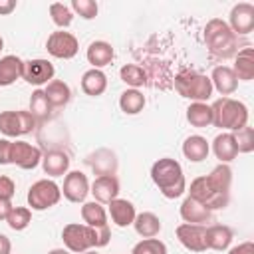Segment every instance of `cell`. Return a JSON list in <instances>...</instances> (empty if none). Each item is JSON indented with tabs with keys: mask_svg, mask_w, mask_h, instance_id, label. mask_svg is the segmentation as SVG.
Masks as SVG:
<instances>
[{
	"mask_svg": "<svg viewBox=\"0 0 254 254\" xmlns=\"http://www.w3.org/2000/svg\"><path fill=\"white\" fill-rule=\"evenodd\" d=\"M232 185V169L224 163L216 165L208 175L196 177L189 187V196L204 204L208 210H220L228 206Z\"/></svg>",
	"mask_w": 254,
	"mask_h": 254,
	"instance_id": "1",
	"label": "cell"
},
{
	"mask_svg": "<svg viewBox=\"0 0 254 254\" xmlns=\"http://www.w3.org/2000/svg\"><path fill=\"white\" fill-rule=\"evenodd\" d=\"M109 238H111L109 226H105V228H91L87 224L69 222L62 230V240L65 244V250L75 252V254L103 248V246L109 244Z\"/></svg>",
	"mask_w": 254,
	"mask_h": 254,
	"instance_id": "2",
	"label": "cell"
},
{
	"mask_svg": "<svg viewBox=\"0 0 254 254\" xmlns=\"http://www.w3.org/2000/svg\"><path fill=\"white\" fill-rule=\"evenodd\" d=\"M151 179L165 198H179L187 190L183 167L179 161H175L171 157H163V159L153 163Z\"/></svg>",
	"mask_w": 254,
	"mask_h": 254,
	"instance_id": "3",
	"label": "cell"
},
{
	"mask_svg": "<svg viewBox=\"0 0 254 254\" xmlns=\"http://www.w3.org/2000/svg\"><path fill=\"white\" fill-rule=\"evenodd\" d=\"M204 44L212 58L228 60L238 52V36L220 18H212L204 26Z\"/></svg>",
	"mask_w": 254,
	"mask_h": 254,
	"instance_id": "4",
	"label": "cell"
},
{
	"mask_svg": "<svg viewBox=\"0 0 254 254\" xmlns=\"http://www.w3.org/2000/svg\"><path fill=\"white\" fill-rule=\"evenodd\" d=\"M212 125L218 129H224L228 133H234L248 125V107L232 97H220L212 105Z\"/></svg>",
	"mask_w": 254,
	"mask_h": 254,
	"instance_id": "5",
	"label": "cell"
},
{
	"mask_svg": "<svg viewBox=\"0 0 254 254\" xmlns=\"http://www.w3.org/2000/svg\"><path fill=\"white\" fill-rule=\"evenodd\" d=\"M42 151L32 143L0 139V165H16L24 171H30L42 163Z\"/></svg>",
	"mask_w": 254,
	"mask_h": 254,
	"instance_id": "6",
	"label": "cell"
},
{
	"mask_svg": "<svg viewBox=\"0 0 254 254\" xmlns=\"http://www.w3.org/2000/svg\"><path fill=\"white\" fill-rule=\"evenodd\" d=\"M175 89L181 97L190 101H208L212 97V83L210 77L194 71V69H183L175 75Z\"/></svg>",
	"mask_w": 254,
	"mask_h": 254,
	"instance_id": "7",
	"label": "cell"
},
{
	"mask_svg": "<svg viewBox=\"0 0 254 254\" xmlns=\"http://www.w3.org/2000/svg\"><path fill=\"white\" fill-rule=\"evenodd\" d=\"M28 206L30 210H48L56 206L62 198V189L52 179H40L28 189Z\"/></svg>",
	"mask_w": 254,
	"mask_h": 254,
	"instance_id": "8",
	"label": "cell"
},
{
	"mask_svg": "<svg viewBox=\"0 0 254 254\" xmlns=\"http://www.w3.org/2000/svg\"><path fill=\"white\" fill-rule=\"evenodd\" d=\"M36 119L30 111H2L0 113V133H4L6 137H22L28 135L36 129Z\"/></svg>",
	"mask_w": 254,
	"mask_h": 254,
	"instance_id": "9",
	"label": "cell"
},
{
	"mask_svg": "<svg viewBox=\"0 0 254 254\" xmlns=\"http://www.w3.org/2000/svg\"><path fill=\"white\" fill-rule=\"evenodd\" d=\"M46 50H48L50 56H54L58 60H71L79 52V42H77V38L73 34L58 30V32H52L48 36Z\"/></svg>",
	"mask_w": 254,
	"mask_h": 254,
	"instance_id": "10",
	"label": "cell"
},
{
	"mask_svg": "<svg viewBox=\"0 0 254 254\" xmlns=\"http://www.w3.org/2000/svg\"><path fill=\"white\" fill-rule=\"evenodd\" d=\"M56 75V67L52 62L44 60V58H36V60H28L22 65V79L28 81L30 85H48Z\"/></svg>",
	"mask_w": 254,
	"mask_h": 254,
	"instance_id": "11",
	"label": "cell"
},
{
	"mask_svg": "<svg viewBox=\"0 0 254 254\" xmlns=\"http://www.w3.org/2000/svg\"><path fill=\"white\" fill-rule=\"evenodd\" d=\"M228 28L240 38V36H248L254 30V4L250 2H238L232 6L230 14H228Z\"/></svg>",
	"mask_w": 254,
	"mask_h": 254,
	"instance_id": "12",
	"label": "cell"
},
{
	"mask_svg": "<svg viewBox=\"0 0 254 254\" xmlns=\"http://www.w3.org/2000/svg\"><path fill=\"white\" fill-rule=\"evenodd\" d=\"M175 234L187 250H190V252H204L206 250V226L183 222L177 226Z\"/></svg>",
	"mask_w": 254,
	"mask_h": 254,
	"instance_id": "13",
	"label": "cell"
},
{
	"mask_svg": "<svg viewBox=\"0 0 254 254\" xmlns=\"http://www.w3.org/2000/svg\"><path fill=\"white\" fill-rule=\"evenodd\" d=\"M62 194L69 202H85V198L89 194V181H87V177L81 171H67V175L64 177Z\"/></svg>",
	"mask_w": 254,
	"mask_h": 254,
	"instance_id": "14",
	"label": "cell"
},
{
	"mask_svg": "<svg viewBox=\"0 0 254 254\" xmlns=\"http://www.w3.org/2000/svg\"><path fill=\"white\" fill-rule=\"evenodd\" d=\"M119 179L115 175H99L91 187H89V192L93 194L95 202L99 204H109L111 200H115L119 196Z\"/></svg>",
	"mask_w": 254,
	"mask_h": 254,
	"instance_id": "15",
	"label": "cell"
},
{
	"mask_svg": "<svg viewBox=\"0 0 254 254\" xmlns=\"http://www.w3.org/2000/svg\"><path fill=\"white\" fill-rule=\"evenodd\" d=\"M179 212H181V218H183L185 222H189V224L208 226V224L214 220L212 210H208L204 204H200L198 200H194V198H190V196H187V198L181 202Z\"/></svg>",
	"mask_w": 254,
	"mask_h": 254,
	"instance_id": "16",
	"label": "cell"
},
{
	"mask_svg": "<svg viewBox=\"0 0 254 254\" xmlns=\"http://www.w3.org/2000/svg\"><path fill=\"white\" fill-rule=\"evenodd\" d=\"M107 206H109L111 222H113L115 226H119V228H127V226L133 224L137 212H135V206H133L131 200H127V198H119V196H117V198L111 200Z\"/></svg>",
	"mask_w": 254,
	"mask_h": 254,
	"instance_id": "17",
	"label": "cell"
},
{
	"mask_svg": "<svg viewBox=\"0 0 254 254\" xmlns=\"http://www.w3.org/2000/svg\"><path fill=\"white\" fill-rule=\"evenodd\" d=\"M208 77H210L212 89H216L224 97L230 95V93H234L236 87H238V79H236L232 67H228V65H216Z\"/></svg>",
	"mask_w": 254,
	"mask_h": 254,
	"instance_id": "18",
	"label": "cell"
},
{
	"mask_svg": "<svg viewBox=\"0 0 254 254\" xmlns=\"http://www.w3.org/2000/svg\"><path fill=\"white\" fill-rule=\"evenodd\" d=\"M85 58L87 62L91 64V67L95 69H101L105 65H109L115 58V50L111 48L109 42H103V40H95L87 46V52H85Z\"/></svg>",
	"mask_w": 254,
	"mask_h": 254,
	"instance_id": "19",
	"label": "cell"
},
{
	"mask_svg": "<svg viewBox=\"0 0 254 254\" xmlns=\"http://www.w3.org/2000/svg\"><path fill=\"white\" fill-rule=\"evenodd\" d=\"M42 169L48 177H64L69 171V155L60 149L48 151L42 157Z\"/></svg>",
	"mask_w": 254,
	"mask_h": 254,
	"instance_id": "20",
	"label": "cell"
},
{
	"mask_svg": "<svg viewBox=\"0 0 254 254\" xmlns=\"http://www.w3.org/2000/svg\"><path fill=\"white\" fill-rule=\"evenodd\" d=\"M232 228L226 224H208L206 226V250H228L232 242Z\"/></svg>",
	"mask_w": 254,
	"mask_h": 254,
	"instance_id": "21",
	"label": "cell"
},
{
	"mask_svg": "<svg viewBox=\"0 0 254 254\" xmlns=\"http://www.w3.org/2000/svg\"><path fill=\"white\" fill-rule=\"evenodd\" d=\"M234 75L238 81H250L254 77V50L252 48H240L234 54Z\"/></svg>",
	"mask_w": 254,
	"mask_h": 254,
	"instance_id": "22",
	"label": "cell"
},
{
	"mask_svg": "<svg viewBox=\"0 0 254 254\" xmlns=\"http://www.w3.org/2000/svg\"><path fill=\"white\" fill-rule=\"evenodd\" d=\"M212 153H214V157H216L220 163H224V165L232 163V161L238 157V151H236L232 133H228V131L218 133V135L212 139Z\"/></svg>",
	"mask_w": 254,
	"mask_h": 254,
	"instance_id": "23",
	"label": "cell"
},
{
	"mask_svg": "<svg viewBox=\"0 0 254 254\" xmlns=\"http://www.w3.org/2000/svg\"><path fill=\"white\" fill-rule=\"evenodd\" d=\"M22 65L24 60H20L14 54L0 58V87H8L14 81H18L22 77Z\"/></svg>",
	"mask_w": 254,
	"mask_h": 254,
	"instance_id": "24",
	"label": "cell"
},
{
	"mask_svg": "<svg viewBox=\"0 0 254 254\" xmlns=\"http://www.w3.org/2000/svg\"><path fill=\"white\" fill-rule=\"evenodd\" d=\"M107 89V75L101 71V69H87L83 75H81V91L85 95H91V97H99L103 95Z\"/></svg>",
	"mask_w": 254,
	"mask_h": 254,
	"instance_id": "25",
	"label": "cell"
},
{
	"mask_svg": "<svg viewBox=\"0 0 254 254\" xmlns=\"http://www.w3.org/2000/svg\"><path fill=\"white\" fill-rule=\"evenodd\" d=\"M87 165L97 173V175H115L117 171V157L109 149H99L93 155L87 157Z\"/></svg>",
	"mask_w": 254,
	"mask_h": 254,
	"instance_id": "26",
	"label": "cell"
},
{
	"mask_svg": "<svg viewBox=\"0 0 254 254\" xmlns=\"http://www.w3.org/2000/svg\"><path fill=\"white\" fill-rule=\"evenodd\" d=\"M208 153H210V145L202 135H190L183 143V155L192 163L204 161L208 157Z\"/></svg>",
	"mask_w": 254,
	"mask_h": 254,
	"instance_id": "27",
	"label": "cell"
},
{
	"mask_svg": "<svg viewBox=\"0 0 254 254\" xmlns=\"http://www.w3.org/2000/svg\"><path fill=\"white\" fill-rule=\"evenodd\" d=\"M161 218L155 214V212H139L133 220V228L139 236L143 238H155L159 232H161Z\"/></svg>",
	"mask_w": 254,
	"mask_h": 254,
	"instance_id": "28",
	"label": "cell"
},
{
	"mask_svg": "<svg viewBox=\"0 0 254 254\" xmlns=\"http://www.w3.org/2000/svg\"><path fill=\"white\" fill-rule=\"evenodd\" d=\"M81 218H83V224H87L91 228H105V226H109L107 210L103 208V204H99L95 200H89V202L81 204Z\"/></svg>",
	"mask_w": 254,
	"mask_h": 254,
	"instance_id": "29",
	"label": "cell"
},
{
	"mask_svg": "<svg viewBox=\"0 0 254 254\" xmlns=\"http://www.w3.org/2000/svg\"><path fill=\"white\" fill-rule=\"evenodd\" d=\"M44 93H46V97H48V101H50V105H52L54 109H56V107H65V105L69 103V99H71V89H69V85H67L65 81H62V79H52V81L46 85Z\"/></svg>",
	"mask_w": 254,
	"mask_h": 254,
	"instance_id": "30",
	"label": "cell"
},
{
	"mask_svg": "<svg viewBox=\"0 0 254 254\" xmlns=\"http://www.w3.org/2000/svg\"><path fill=\"white\" fill-rule=\"evenodd\" d=\"M187 121L192 127H198V129L212 125V109H210V105H206L204 101H192L187 107Z\"/></svg>",
	"mask_w": 254,
	"mask_h": 254,
	"instance_id": "31",
	"label": "cell"
},
{
	"mask_svg": "<svg viewBox=\"0 0 254 254\" xmlns=\"http://www.w3.org/2000/svg\"><path fill=\"white\" fill-rule=\"evenodd\" d=\"M145 95L139 89H125L119 97V107L125 115H137L145 107Z\"/></svg>",
	"mask_w": 254,
	"mask_h": 254,
	"instance_id": "32",
	"label": "cell"
},
{
	"mask_svg": "<svg viewBox=\"0 0 254 254\" xmlns=\"http://www.w3.org/2000/svg\"><path fill=\"white\" fill-rule=\"evenodd\" d=\"M52 109H54V107L50 105V101H48L44 89H34L32 95H30V113L34 115V119H36V121H46V119H50Z\"/></svg>",
	"mask_w": 254,
	"mask_h": 254,
	"instance_id": "33",
	"label": "cell"
},
{
	"mask_svg": "<svg viewBox=\"0 0 254 254\" xmlns=\"http://www.w3.org/2000/svg\"><path fill=\"white\" fill-rule=\"evenodd\" d=\"M119 77H121V81H123L125 85H129L131 89H137V87L145 85V81H147L145 69H143L141 65H137V64H125V65L119 69Z\"/></svg>",
	"mask_w": 254,
	"mask_h": 254,
	"instance_id": "34",
	"label": "cell"
},
{
	"mask_svg": "<svg viewBox=\"0 0 254 254\" xmlns=\"http://www.w3.org/2000/svg\"><path fill=\"white\" fill-rule=\"evenodd\" d=\"M6 222H8V226H10L12 230L20 232V230L28 228V224L32 222V210H30L28 206H12V210H10L8 218H6Z\"/></svg>",
	"mask_w": 254,
	"mask_h": 254,
	"instance_id": "35",
	"label": "cell"
},
{
	"mask_svg": "<svg viewBox=\"0 0 254 254\" xmlns=\"http://www.w3.org/2000/svg\"><path fill=\"white\" fill-rule=\"evenodd\" d=\"M50 16H52V22L58 26V28H67V26H71V22H73V12H71V8L67 6V4H64V2H54V4H50Z\"/></svg>",
	"mask_w": 254,
	"mask_h": 254,
	"instance_id": "36",
	"label": "cell"
},
{
	"mask_svg": "<svg viewBox=\"0 0 254 254\" xmlns=\"http://www.w3.org/2000/svg\"><path fill=\"white\" fill-rule=\"evenodd\" d=\"M232 137H234V145H236L238 153H252L254 151V129L250 125L234 131Z\"/></svg>",
	"mask_w": 254,
	"mask_h": 254,
	"instance_id": "37",
	"label": "cell"
},
{
	"mask_svg": "<svg viewBox=\"0 0 254 254\" xmlns=\"http://www.w3.org/2000/svg\"><path fill=\"white\" fill-rule=\"evenodd\" d=\"M131 254H167V244L159 238H143L133 246Z\"/></svg>",
	"mask_w": 254,
	"mask_h": 254,
	"instance_id": "38",
	"label": "cell"
},
{
	"mask_svg": "<svg viewBox=\"0 0 254 254\" xmlns=\"http://www.w3.org/2000/svg\"><path fill=\"white\" fill-rule=\"evenodd\" d=\"M71 12L79 14L83 20H93L97 16V4L93 0H71Z\"/></svg>",
	"mask_w": 254,
	"mask_h": 254,
	"instance_id": "39",
	"label": "cell"
},
{
	"mask_svg": "<svg viewBox=\"0 0 254 254\" xmlns=\"http://www.w3.org/2000/svg\"><path fill=\"white\" fill-rule=\"evenodd\" d=\"M14 192H16V185H14V181H12L10 177H6V175H0V198H4V200H12Z\"/></svg>",
	"mask_w": 254,
	"mask_h": 254,
	"instance_id": "40",
	"label": "cell"
},
{
	"mask_svg": "<svg viewBox=\"0 0 254 254\" xmlns=\"http://www.w3.org/2000/svg\"><path fill=\"white\" fill-rule=\"evenodd\" d=\"M228 254H254V242L246 240V242H240L236 246H232L228 250Z\"/></svg>",
	"mask_w": 254,
	"mask_h": 254,
	"instance_id": "41",
	"label": "cell"
},
{
	"mask_svg": "<svg viewBox=\"0 0 254 254\" xmlns=\"http://www.w3.org/2000/svg\"><path fill=\"white\" fill-rule=\"evenodd\" d=\"M16 10V0H0V16H8Z\"/></svg>",
	"mask_w": 254,
	"mask_h": 254,
	"instance_id": "42",
	"label": "cell"
},
{
	"mask_svg": "<svg viewBox=\"0 0 254 254\" xmlns=\"http://www.w3.org/2000/svg\"><path fill=\"white\" fill-rule=\"evenodd\" d=\"M10 210H12V200L0 198V220H6L8 214H10Z\"/></svg>",
	"mask_w": 254,
	"mask_h": 254,
	"instance_id": "43",
	"label": "cell"
},
{
	"mask_svg": "<svg viewBox=\"0 0 254 254\" xmlns=\"http://www.w3.org/2000/svg\"><path fill=\"white\" fill-rule=\"evenodd\" d=\"M12 252V242L6 234L0 232V254H10Z\"/></svg>",
	"mask_w": 254,
	"mask_h": 254,
	"instance_id": "44",
	"label": "cell"
},
{
	"mask_svg": "<svg viewBox=\"0 0 254 254\" xmlns=\"http://www.w3.org/2000/svg\"><path fill=\"white\" fill-rule=\"evenodd\" d=\"M48 254H71V252L65 250V248H54V250H50Z\"/></svg>",
	"mask_w": 254,
	"mask_h": 254,
	"instance_id": "45",
	"label": "cell"
},
{
	"mask_svg": "<svg viewBox=\"0 0 254 254\" xmlns=\"http://www.w3.org/2000/svg\"><path fill=\"white\" fill-rule=\"evenodd\" d=\"M81 254H99L97 250H87V252H81Z\"/></svg>",
	"mask_w": 254,
	"mask_h": 254,
	"instance_id": "46",
	"label": "cell"
},
{
	"mask_svg": "<svg viewBox=\"0 0 254 254\" xmlns=\"http://www.w3.org/2000/svg\"><path fill=\"white\" fill-rule=\"evenodd\" d=\"M4 50V40H2V36H0V52Z\"/></svg>",
	"mask_w": 254,
	"mask_h": 254,
	"instance_id": "47",
	"label": "cell"
}]
</instances>
